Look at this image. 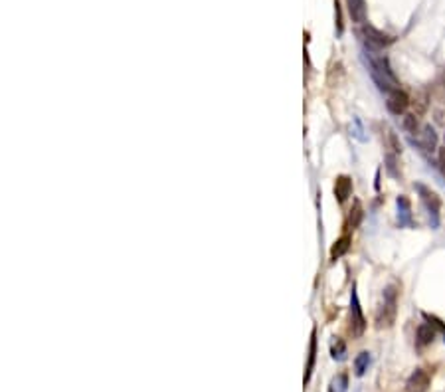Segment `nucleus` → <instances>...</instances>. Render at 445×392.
I'll return each instance as SVG.
<instances>
[{
  "label": "nucleus",
  "mask_w": 445,
  "mask_h": 392,
  "mask_svg": "<svg viewBox=\"0 0 445 392\" xmlns=\"http://www.w3.org/2000/svg\"><path fill=\"white\" fill-rule=\"evenodd\" d=\"M416 190L420 192V196H422L423 204L427 208V212H429V216H431V226L433 228H437V224H439V208H441V198L437 196V192H433L431 188H427L425 185H416Z\"/></svg>",
  "instance_id": "2"
},
{
  "label": "nucleus",
  "mask_w": 445,
  "mask_h": 392,
  "mask_svg": "<svg viewBox=\"0 0 445 392\" xmlns=\"http://www.w3.org/2000/svg\"><path fill=\"white\" fill-rule=\"evenodd\" d=\"M349 390V374L340 372L332 378L330 386H328V392H347Z\"/></svg>",
  "instance_id": "14"
},
{
  "label": "nucleus",
  "mask_w": 445,
  "mask_h": 392,
  "mask_svg": "<svg viewBox=\"0 0 445 392\" xmlns=\"http://www.w3.org/2000/svg\"><path fill=\"white\" fill-rule=\"evenodd\" d=\"M433 339H435V329L429 323H420L418 331H416V343H418V346L422 349V346L429 345V343H433Z\"/></svg>",
  "instance_id": "10"
},
{
  "label": "nucleus",
  "mask_w": 445,
  "mask_h": 392,
  "mask_svg": "<svg viewBox=\"0 0 445 392\" xmlns=\"http://www.w3.org/2000/svg\"><path fill=\"white\" fill-rule=\"evenodd\" d=\"M330 355H332L334 361H344V359H347V345H344L342 339H336V343H332Z\"/></svg>",
  "instance_id": "16"
},
{
  "label": "nucleus",
  "mask_w": 445,
  "mask_h": 392,
  "mask_svg": "<svg viewBox=\"0 0 445 392\" xmlns=\"http://www.w3.org/2000/svg\"><path fill=\"white\" fill-rule=\"evenodd\" d=\"M429 386V374L423 369H416L406 382V392H425Z\"/></svg>",
  "instance_id": "5"
},
{
  "label": "nucleus",
  "mask_w": 445,
  "mask_h": 392,
  "mask_svg": "<svg viewBox=\"0 0 445 392\" xmlns=\"http://www.w3.org/2000/svg\"><path fill=\"white\" fill-rule=\"evenodd\" d=\"M315 359H317V331H313V335H311V345H309V363H307V369H305V384L311 380L313 367H315Z\"/></svg>",
  "instance_id": "11"
},
{
  "label": "nucleus",
  "mask_w": 445,
  "mask_h": 392,
  "mask_svg": "<svg viewBox=\"0 0 445 392\" xmlns=\"http://www.w3.org/2000/svg\"><path fill=\"white\" fill-rule=\"evenodd\" d=\"M410 105V97L402 90L388 93V99H386V109L392 113V115H402Z\"/></svg>",
  "instance_id": "4"
},
{
  "label": "nucleus",
  "mask_w": 445,
  "mask_h": 392,
  "mask_svg": "<svg viewBox=\"0 0 445 392\" xmlns=\"http://www.w3.org/2000/svg\"><path fill=\"white\" fill-rule=\"evenodd\" d=\"M368 365H370V353H368V351H362V353L354 359V372H356V376H362V374L368 370Z\"/></svg>",
  "instance_id": "13"
},
{
  "label": "nucleus",
  "mask_w": 445,
  "mask_h": 392,
  "mask_svg": "<svg viewBox=\"0 0 445 392\" xmlns=\"http://www.w3.org/2000/svg\"><path fill=\"white\" fill-rule=\"evenodd\" d=\"M351 16L356 22H364V18H366L364 0H351Z\"/></svg>",
  "instance_id": "15"
},
{
  "label": "nucleus",
  "mask_w": 445,
  "mask_h": 392,
  "mask_svg": "<svg viewBox=\"0 0 445 392\" xmlns=\"http://www.w3.org/2000/svg\"><path fill=\"white\" fill-rule=\"evenodd\" d=\"M418 143L420 147L425 149V151H435L437 149V135H435V129L431 125H423L422 133L418 137Z\"/></svg>",
  "instance_id": "6"
},
{
  "label": "nucleus",
  "mask_w": 445,
  "mask_h": 392,
  "mask_svg": "<svg viewBox=\"0 0 445 392\" xmlns=\"http://www.w3.org/2000/svg\"><path fill=\"white\" fill-rule=\"evenodd\" d=\"M437 323H439V321H437ZM439 327H441V329H443V341H445V325H441V323H439Z\"/></svg>",
  "instance_id": "22"
},
{
  "label": "nucleus",
  "mask_w": 445,
  "mask_h": 392,
  "mask_svg": "<svg viewBox=\"0 0 445 392\" xmlns=\"http://www.w3.org/2000/svg\"><path fill=\"white\" fill-rule=\"evenodd\" d=\"M386 170H388L394 179H398V172H396V157H394V155H386Z\"/></svg>",
  "instance_id": "19"
},
{
  "label": "nucleus",
  "mask_w": 445,
  "mask_h": 392,
  "mask_svg": "<svg viewBox=\"0 0 445 392\" xmlns=\"http://www.w3.org/2000/svg\"><path fill=\"white\" fill-rule=\"evenodd\" d=\"M388 141H390V145H392V151L394 153H402V145H400V141L398 137H396V133H388Z\"/></svg>",
  "instance_id": "20"
},
{
  "label": "nucleus",
  "mask_w": 445,
  "mask_h": 392,
  "mask_svg": "<svg viewBox=\"0 0 445 392\" xmlns=\"http://www.w3.org/2000/svg\"><path fill=\"white\" fill-rule=\"evenodd\" d=\"M349 250H351V236H342V238H338V240L332 244V248H330V259H338V257H342Z\"/></svg>",
  "instance_id": "12"
},
{
  "label": "nucleus",
  "mask_w": 445,
  "mask_h": 392,
  "mask_svg": "<svg viewBox=\"0 0 445 392\" xmlns=\"http://www.w3.org/2000/svg\"><path fill=\"white\" fill-rule=\"evenodd\" d=\"M366 42L372 48H386L388 44H392V38L386 36V34H382L380 30L368 26V28H366Z\"/></svg>",
  "instance_id": "8"
},
{
  "label": "nucleus",
  "mask_w": 445,
  "mask_h": 392,
  "mask_svg": "<svg viewBox=\"0 0 445 392\" xmlns=\"http://www.w3.org/2000/svg\"><path fill=\"white\" fill-rule=\"evenodd\" d=\"M402 129L406 131V133H416L418 131V117L412 115V113H408V115L402 117Z\"/></svg>",
  "instance_id": "17"
},
{
  "label": "nucleus",
  "mask_w": 445,
  "mask_h": 392,
  "mask_svg": "<svg viewBox=\"0 0 445 392\" xmlns=\"http://www.w3.org/2000/svg\"><path fill=\"white\" fill-rule=\"evenodd\" d=\"M398 204V222L400 226H412V204L408 200V196H398L396 200Z\"/></svg>",
  "instance_id": "7"
},
{
  "label": "nucleus",
  "mask_w": 445,
  "mask_h": 392,
  "mask_svg": "<svg viewBox=\"0 0 445 392\" xmlns=\"http://www.w3.org/2000/svg\"><path fill=\"white\" fill-rule=\"evenodd\" d=\"M360 218H362V208H360V204L356 202V204H354V210H352V214H351V226H352V228H356V226L360 224Z\"/></svg>",
  "instance_id": "18"
},
{
  "label": "nucleus",
  "mask_w": 445,
  "mask_h": 392,
  "mask_svg": "<svg viewBox=\"0 0 445 392\" xmlns=\"http://www.w3.org/2000/svg\"><path fill=\"white\" fill-rule=\"evenodd\" d=\"M396 299H398L396 287L394 285L386 287V291H384V305H382V309L378 311V317H376L380 329L394 325V319H396Z\"/></svg>",
  "instance_id": "1"
},
{
  "label": "nucleus",
  "mask_w": 445,
  "mask_h": 392,
  "mask_svg": "<svg viewBox=\"0 0 445 392\" xmlns=\"http://www.w3.org/2000/svg\"><path fill=\"white\" fill-rule=\"evenodd\" d=\"M437 162H439L441 172L445 175V149H439V153H437Z\"/></svg>",
  "instance_id": "21"
},
{
  "label": "nucleus",
  "mask_w": 445,
  "mask_h": 392,
  "mask_svg": "<svg viewBox=\"0 0 445 392\" xmlns=\"http://www.w3.org/2000/svg\"><path fill=\"white\" fill-rule=\"evenodd\" d=\"M352 194V181L349 177H338L334 183V196L338 202H344Z\"/></svg>",
  "instance_id": "9"
},
{
  "label": "nucleus",
  "mask_w": 445,
  "mask_h": 392,
  "mask_svg": "<svg viewBox=\"0 0 445 392\" xmlns=\"http://www.w3.org/2000/svg\"><path fill=\"white\" fill-rule=\"evenodd\" d=\"M366 329V319L362 315V307H360V301H358V295H356V287H352L351 293V331L352 335L360 337Z\"/></svg>",
  "instance_id": "3"
}]
</instances>
